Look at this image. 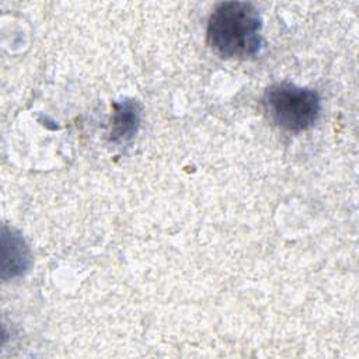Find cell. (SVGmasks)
<instances>
[{
  "instance_id": "1",
  "label": "cell",
  "mask_w": 359,
  "mask_h": 359,
  "mask_svg": "<svg viewBox=\"0 0 359 359\" xmlns=\"http://www.w3.org/2000/svg\"><path fill=\"white\" fill-rule=\"evenodd\" d=\"M262 18L247 1H223L215 7L206 28L209 48L223 59H250L262 48Z\"/></svg>"
},
{
  "instance_id": "2",
  "label": "cell",
  "mask_w": 359,
  "mask_h": 359,
  "mask_svg": "<svg viewBox=\"0 0 359 359\" xmlns=\"http://www.w3.org/2000/svg\"><path fill=\"white\" fill-rule=\"evenodd\" d=\"M262 107L273 125L292 133L310 129L321 112V101L314 90L290 83L269 86L264 91Z\"/></svg>"
},
{
  "instance_id": "3",
  "label": "cell",
  "mask_w": 359,
  "mask_h": 359,
  "mask_svg": "<svg viewBox=\"0 0 359 359\" xmlns=\"http://www.w3.org/2000/svg\"><path fill=\"white\" fill-rule=\"evenodd\" d=\"M109 139L115 143L132 140L140 125V105L135 100H123L112 104Z\"/></svg>"
}]
</instances>
